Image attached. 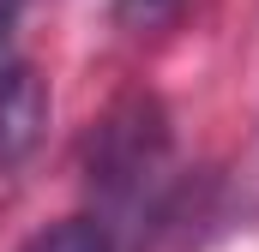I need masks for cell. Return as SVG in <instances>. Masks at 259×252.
<instances>
[{
	"instance_id": "cell-1",
	"label": "cell",
	"mask_w": 259,
	"mask_h": 252,
	"mask_svg": "<svg viewBox=\"0 0 259 252\" xmlns=\"http://www.w3.org/2000/svg\"><path fill=\"white\" fill-rule=\"evenodd\" d=\"M42 126H49V84H42V72L24 66V60L0 66V180L18 174L36 156Z\"/></svg>"
},
{
	"instance_id": "cell-2",
	"label": "cell",
	"mask_w": 259,
	"mask_h": 252,
	"mask_svg": "<svg viewBox=\"0 0 259 252\" xmlns=\"http://www.w3.org/2000/svg\"><path fill=\"white\" fill-rule=\"evenodd\" d=\"M24 252H121V246L97 216H72V222H55L49 234H36Z\"/></svg>"
}]
</instances>
